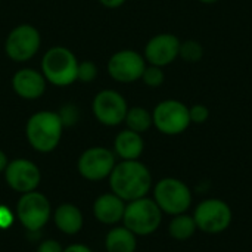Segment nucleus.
<instances>
[{"label": "nucleus", "instance_id": "obj_27", "mask_svg": "<svg viewBox=\"0 0 252 252\" xmlns=\"http://www.w3.org/2000/svg\"><path fill=\"white\" fill-rule=\"evenodd\" d=\"M15 214L6 205H0V229H7L13 224Z\"/></svg>", "mask_w": 252, "mask_h": 252}, {"label": "nucleus", "instance_id": "obj_32", "mask_svg": "<svg viewBox=\"0 0 252 252\" xmlns=\"http://www.w3.org/2000/svg\"><path fill=\"white\" fill-rule=\"evenodd\" d=\"M198 1H201V3H204V4H214V3H217V1H220V0H198Z\"/></svg>", "mask_w": 252, "mask_h": 252}, {"label": "nucleus", "instance_id": "obj_9", "mask_svg": "<svg viewBox=\"0 0 252 252\" xmlns=\"http://www.w3.org/2000/svg\"><path fill=\"white\" fill-rule=\"evenodd\" d=\"M50 214L49 199L37 190L22 193L16 202V219L28 232L41 230L50 220Z\"/></svg>", "mask_w": 252, "mask_h": 252}, {"label": "nucleus", "instance_id": "obj_26", "mask_svg": "<svg viewBox=\"0 0 252 252\" xmlns=\"http://www.w3.org/2000/svg\"><path fill=\"white\" fill-rule=\"evenodd\" d=\"M189 115L192 124H204L210 120V109L204 103H195L189 106Z\"/></svg>", "mask_w": 252, "mask_h": 252}, {"label": "nucleus", "instance_id": "obj_28", "mask_svg": "<svg viewBox=\"0 0 252 252\" xmlns=\"http://www.w3.org/2000/svg\"><path fill=\"white\" fill-rule=\"evenodd\" d=\"M37 252H63V248L61 247V244L55 239H46L43 241L38 248Z\"/></svg>", "mask_w": 252, "mask_h": 252}, {"label": "nucleus", "instance_id": "obj_19", "mask_svg": "<svg viewBox=\"0 0 252 252\" xmlns=\"http://www.w3.org/2000/svg\"><path fill=\"white\" fill-rule=\"evenodd\" d=\"M106 252H136L137 236L126 226L112 227L105 236Z\"/></svg>", "mask_w": 252, "mask_h": 252}, {"label": "nucleus", "instance_id": "obj_6", "mask_svg": "<svg viewBox=\"0 0 252 252\" xmlns=\"http://www.w3.org/2000/svg\"><path fill=\"white\" fill-rule=\"evenodd\" d=\"M192 216L198 230L207 235L224 233L233 221V211L230 205L219 198L202 199L196 204Z\"/></svg>", "mask_w": 252, "mask_h": 252}, {"label": "nucleus", "instance_id": "obj_12", "mask_svg": "<svg viewBox=\"0 0 252 252\" xmlns=\"http://www.w3.org/2000/svg\"><path fill=\"white\" fill-rule=\"evenodd\" d=\"M143 53L134 49H121L111 55L106 63L109 77L121 84H131L142 78L146 68Z\"/></svg>", "mask_w": 252, "mask_h": 252}, {"label": "nucleus", "instance_id": "obj_4", "mask_svg": "<svg viewBox=\"0 0 252 252\" xmlns=\"http://www.w3.org/2000/svg\"><path fill=\"white\" fill-rule=\"evenodd\" d=\"M152 199L162 214L177 216L188 213L193 204V195L188 183L177 177H164L152 186Z\"/></svg>", "mask_w": 252, "mask_h": 252}, {"label": "nucleus", "instance_id": "obj_7", "mask_svg": "<svg viewBox=\"0 0 252 252\" xmlns=\"http://www.w3.org/2000/svg\"><path fill=\"white\" fill-rule=\"evenodd\" d=\"M41 47V34L31 24L15 25L4 38V55L16 63L30 62Z\"/></svg>", "mask_w": 252, "mask_h": 252}, {"label": "nucleus", "instance_id": "obj_1", "mask_svg": "<svg viewBox=\"0 0 252 252\" xmlns=\"http://www.w3.org/2000/svg\"><path fill=\"white\" fill-rule=\"evenodd\" d=\"M108 179L111 192L126 202L148 196L154 186L152 174L140 159L118 161Z\"/></svg>", "mask_w": 252, "mask_h": 252}, {"label": "nucleus", "instance_id": "obj_18", "mask_svg": "<svg viewBox=\"0 0 252 252\" xmlns=\"http://www.w3.org/2000/svg\"><path fill=\"white\" fill-rule=\"evenodd\" d=\"M55 226L68 236L77 235L84 224V217L81 210L74 204H61L53 213Z\"/></svg>", "mask_w": 252, "mask_h": 252}, {"label": "nucleus", "instance_id": "obj_10", "mask_svg": "<svg viewBox=\"0 0 252 252\" xmlns=\"http://www.w3.org/2000/svg\"><path fill=\"white\" fill-rule=\"evenodd\" d=\"M127 111V99L115 89H103L97 92L92 100V112L94 118L106 127H117L123 124Z\"/></svg>", "mask_w": 252, "mask_h": 252}, {"label": "nucleus", "instance_id": "obj_31", "mask_svg": "<svg viewBox=\"0 0 252 252\" xmlns=\"http://www.w3.org/2000/svg\"><path fill=\"white\" fill-rule=\"evenodd\" d=\"M7 164H9V159H7V157H6V154L0 149V174L4 173Z\"/></svg>", "mask_w": 252, "mask_h": 252}, {"label": "nucleus", "instance_id": "obj_21", "mask_svg": "<svg viewBox=\"0 0 252 252\" xmlns=\"http://www.w3.org/2000/svg\"><path fill=\"white\" fill-rule=\"evenodd\" d=\"M124 124H126V128L143 134L154 127L152 111H149L143 106H139V105L137 106H128Z\"/></svg>", "mask_w": 252, "mask_h": 252}, {"label": "nucleus", "instance_id": "obj_16", "mask_svg": "<svg viewBox=\"0 0 252 252\" xmlns=\"http://www.w3.org/2000/svg\"><path fill=\"white\" fill-rule=\"evenodd\" d=\"M126 201L117 196L112 192L102 193L96 198L93 204V214L94 219L106 226H115L123 221L124 211H126Z\"/></svg>", "mask_w": 252, "mask_h": 252}, {"label": "nucleus", "instance_id": "obj_22", "mask_svg": "<svg viewBox=\"0 0 252 252\" xmlns=\"http://www.w3.org/2000/svg\"><path fill=\"white\" fill-rule=\"evenodd\" d=\"M204 55H205V49H204V46H202L201 41L193 40V38H189V40L182 41L179 58H182L185 62L198 63V62L202 61Z\"/></svg>", "mask_w": 252, "mask_h": 252}, {"label": "nucleus", "instance_id": "obj_25", "mask_svg": "<svg viewBox=\"0 0 252 252\" xmlns=\"http://www.w3.org/2000/svg\"><path fill=\"white\" fill-rule=\"evenodd\" d=\"M63 127H74L78 121H80V109L77 108V105L74 103H65L59 108V111H56Z\"/></svg>", "mask_w": 252, "mask_h": 252}, {"label": "nucleus", "instance_id": "obj_5", "mask_svg": "<svg viewBox=\"0 0 252 252\" xmlns=\"http://www.w3.org/2000/svg\"><path fill=\"white\" fill-rule=\"evenodd\" d=\"M162 216V211L152 198H139L126 204L123 226L136 236H149L159 229Z\"/></svg>", "mask_w": 252, "mask_h": 252}, {"label": "nucleus", "instance_id": "obj_3", "mask_svg": "<svg viewBox=\"0 0 252 252\" xmlns=\"http://www.w3.org/2000/svg\"><path fill=\"white\" fill-rule=\"evenodd\" d=\"M78 62V58L71 49L65 46H52L44 52L40 61V71L47 84L69 87L77 81Z\"/></svg>", "mask_w": 252, "mask_h": 252}, {"label": "nucleus", "instance_id": "obj_13", "mask_svg": "<svg viewBox=\"0 0 252 252\" xmlns=\"http://www.w3.org/2000/svg\"><path fill=\"white\" fill-rule=\"evenodd\" d=\"M182 40L173 32H159L152 35L145 47L143 58L146 63L165 68L179 59Z\"/></svg>", "mask_w": 252, "mask_h": 252}, {"label": "nucleus", "instance_id": "obj_30", "mask_svg": "<svg viewBox=\"0 0 252 252\" xmlns=\"http://www.w3.org/2000/svg\"><path fill=\"white\" fill-rule=\"evenodd\" d=\"M63 252H93L87 245H83V244H74V245H69L66 247Z\"/></svg>", "mask_w": 252, "mask_h": 252}, {"label": "nucleus", "instance_id": "obj_15", "mask_svg": "<svg viewBox=\"0 0 252 252\" xmlns=\"http://www.w3.org/2000/svg\"><path fill=\"white\" fill-rule=\"evenodd\" d=\"M10 86L18 97L24 100H37L46 93L47 81L40 69L24 66L15 71L10 78Z\"/></svg>", "mask_w": 252, "mask_h": 252}, {"label": "nucleus", "instance_id": "obj_14", "mask_svg": "<svg viewBox=\"0 0 252 252\" xmlns=\"http://www.w3.org/2000/svg\"><path fill=\"white\" fill-rule=\"evenodd\" d=\"M3 174L7 186L21 195L37 190L41 182L38 165L27 158H15L9 161Z\"/></svg>", "mask_w": 252, "mask_h": 252}, {"label": "nucleus", "instance_id": "obj_2", "mask_svg": "<svg viewBox=\"0 0 252 252\" xmlns=\"http://www.w3.org/2000/svg\"><path fill=\"white\" fill-rule=\"evenodd\" d=\"M63 124L56 111H37L30 115L25 124V136L30 146L40 152L49 154L53 152L62 139Z\"/></svg>", "mask_w": 252, "mask_h": 252}, {"label": "nucleus", "instance_id": "obj_23", "mask_svg": "<svg viewBox=\"0 0 252 252\" xmlns=\"http://www.w3.org/2000/svg\"><path fill=\"white\" fill-rule=\"evenodd\" d=\"M140 81L151 87V89H158L164 84L165 81V72H164V68L161 66H155V65H146L143 74H142V78Z\"/></svg>", "mask_w": 252, "mask_h": 252}, {"label": "nucleus", "instance_id": "obj_8", "mask_svg": "<svg viewBox=\"0 0 252 252\" xmlns=\"http://www.w3.org/2000/svg\"><path fill=\"white\" fill-rule=\"evenodd\" d=\"M154 127L165 136L183 134L192 124L189 106L179 99H164L152 111Z\"/></svg>", "mask_w": 252, "mask_h": 252}, {"label": "nucleus", "instance_id": "obj_17", "mask_svg": "<svg viewBox=\"0 0 252 252\" xmlns=\"http://www.w3.org/2000/svg\"><path fill=\"white\" fill-rule=\"evenodd\" d=\"M114 154L120 161L139 159L145 151V140L140 133L124 128L114 139Z\"/></svg>", "mask_w": 252, "mask_h": 252}, {"label": "nucleus", "instance_id": "obj_29", "mask_svg": "<svg viewBox=\"0 0 252 252\" xmlns=\"http://www.w3.org/2000/svg\"><path fill=\"white\" fill-rule=\"evenodd\" d=\"M103 7H106V9H118V7H121L127 0H97Z\"/></svg>", "mask_w": 252, "mask_h": 252}, {"label": "nucleus", "instance_id": "obj_20", "mask_svg": "<svg viewBox=\"0 0 252 252\" xmlns=\"http://www.w3.org/2000/svg\"><path fill=\"white\" fill-rule=\"evenodd\" d=\"M196 232H198V227L193 220V216L188 213L173 216L168 223V235L174 241H179V242L189 241Z\"/></svg>", "mask_w": 252, "mask_h": 252}, {"label": "nucleus", "instance_id": "obj_11", "mask_svg": "<svg viewBox=\"0 0 252 252\" xmlns=\"http://www.w3.org/2000/svg\"><path fill=\"white\" fill-rule=\"evenodd\" d=\"M117 164V157L112 149L105 146H92L81 152L77 161L80 176L89 182H100L111 176Z\"/></svg>", "mask_w": 252, "mask_h": 252}, {"label": "nucleus", "instance_id": "obj_24", "mask_svg": "<svg viewBox=\"0 0 252 252\" xmlns=\"http://www.w3.org/2000/svg\"><path fill=\"white\" fill-rule=\"evenodd\" d=\"M97 74H99V69L93 61H80L78 62L77 81H81L84 84L93 83L97 78Z\"/></svg>", "mask_w": 252, "mask_h": 252}]
</instances>
